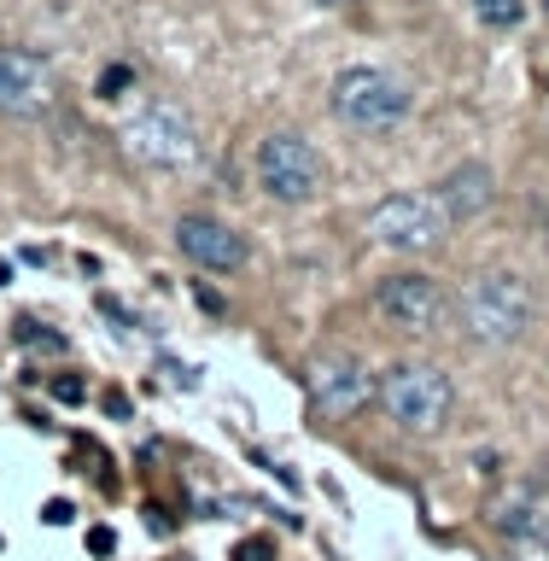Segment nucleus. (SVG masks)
<instances>
[{
	"label": "nucleus",
	"instance_id": "3",
	"mask_svg": "<svg viewBox=\"0 0 549 561\" xmlns=\"http://www.w3.org/2000/svg\"><path fill=\"white\" fill-rule=\"evenodd\" d=\"M333 117L351 123V129H363V135H380V129H398L403 117H410V82L392 77V70H380V65H351L333 77Z\"/></svg>",
	"mask_w": 549,
	"mask_h": 561
},
{
	"label": "nucleus",
	"instance_id": "14",
	"mask_svg": "<svg viewBox=\"0 0 549 561\" xmlns=\"http://www.w3.org/2000/svg\"><path fill=\"white\" fill-rule=\"evenodd\" d=\"M129 82H135V70L129 65H112L100 77V100H123V94H129Z\"/></svg>",
	"mask_w": 549,
	"mask_h": 561
},
{
	"label": "nucleus",
	"instance_id": "10",
	"mask_svg": "<svg viewBox=\"0 0 549 561\" xmlns=\"http://www.w3.org/2000/svg\"><path fill=\"white\" fill-rule=\"evenodd\" d=\"M175 245H182V257L199 263L205 275H235V270H245V257H252V245H245L240 228H228L222 217H205V210L175 217Z\"/></svg>",
	"mask_w": 549,
	"mask_h": 561
},
{
	"label": "nucleus",
	"instance_id": "9",
	"mask_svg": "<svg viewBox=\"0 0 549 561\" xmlns=\"http://www.w3.org/2000/svg\"><path fill=\"white\" fill-rule=\"evenodd\" d=\"M59 100V77L42 53L30 47H0V112L7 117H47Z\"/></svg>",
	"mask_w": 549,
	"mask_h": 561
},
{
	"label": "nucleus",
	"instance_id": "4",
	"mask_svg": "<svg viewBox=\"0 0 549 561\" xmlns=\"http://www.w3.org/2000/svg\"><path fill=\"white\" fill-rule=\"evenodd\" d=\"M368 234H375L386 252H438L450 234V217L433 193H386V199L368 210Z\"/></svg>",
	"mask_w": 549,
	"mask_h": 561
},
{
	"label": "nucleus",
	"instance_id": "13",
	"mask_svg": "<svg viewBox=\"0 0 549 561\" xmlns=\"http://www.w3.org/2000/svg\"><path fill=\"white\" fill-rule=\"evenodd\" d=\"M468 7H473V18H480L485 30H515L521 18H526L521 0H468Z\"/></svg>",
	"mask_w": 549,
	"mask_h": 561
},
{
	"label": "nucleus",
	"instance_id": "19",
	"mask_svg": "<svg viewBox=\"0 0 549 561\" xmlns=\"http://www.w3.org/2000/svg\"><path fill=\"white\" fill-rule=\"evenodd\" d=\"M316 7H351V0H316Z\"/></svg>",
	"mask_w": 549,
	"mask_h": 561
},
{
	"label": "nucleus",
	"instance_id": "12",
	"mask_svg": "<svg viewBox=\"0 0 549 561\" xmlns=\"http://www.w3.org/2000/svg\"><path fill=\"white\" fill-rule=\"evenodd\" d=\"M433 199L445 205V217H450V222H468V217H480V210L497 199V175H491L485 164H456L445 182H438Z\"/></svg>",
	"mask_w": 549,
	"mask_h": 561
},
{
	"label": "nucleus",
	"instance_id": "1",
	"mask_svg": "<svg viewBox=\"0 0 549 561\" xmlns=\"http://www.w3.org/2000/svg\"><path fill=\"white\" fill-rule=\"evenodd\" d=\"M450 310H456V322H462V333L473 345L508 351V345L526 340V328H533V316H538V298H533V280L515 275V270H480Z\"/></svg>",
	"mask_w": 549,
	"mask_h": 561
},
{
	"label": "nucleus",
	"instance_id": "7",
	"mask_svg": "<svg viewBox=\"0 0 549 561\" xmlns=\"http://www.w3.org/2000/svg\"><path fill=\"white\" fill-rule=\"evenodd\" d=\"M375 310H380L386 328L421 333V340H427V333H445V322H450V293L438 287L433 275L403 270V275H386L375 287Z\"/></svg>",
	"mask_w": 549,
	"mask_h": 561
},
{
	"label": "nucleus",
	"instance_id": "5",
	"mask_svg": "<svg viewBox=\"0 0 549 561\" xmlns=\"http://www.w3.org/2000/svg\"><path fill=\"white\" fill-rule=\"evenodd\" d=\"M123 147H129L147 170H187L199 158V129L182 105H140V112L123 123Z\"/></svg>",
	"mask_w": 549,
	"mask_h": 561
},
{
	"label": "nucleus",
	"instance_id": "16",
	"mask_svg": "<svg viewBox=\"0 0 549 561\" xmlns=\"http://www.w3.org/2000/svg\"><path fill=\"white\" fill-rule=\"evenodd\" d=\"M235 561H275V543L270 538H245L235 550Z\"/></svg>",
	"mask_w": 549,
	"mask_h": 561
},
{
	"label": "nucleus",
	"instance_id": "17",
	"mask_svg": "<svg viewBox=\"0 0 549 561\" xmlns=\"http://www.w3.org/2000/svg\"><path fill=\"white\" fill-rule=\"evenodd\" d=\"M88 550H94V556H112V550H117L112 526H94V533H88Z\"/></svg>",
	"mask_w": 549,
	"mask_h": 561
},
{
	"label": "nucleus",
	"instance_id": "18",
	"mask_svg": "<svg viewBox=\"0 0 549 561\" xmlns=\"http://www.w3.org/2000/svg\"><path fill=\"white\" fill-rule=\"evenodd\" d=\"M42 520H47V526H65V520H70V503H65V497H53V503L42 508Z\"/></svg>",
	"mask_w": 549,
	"mask_h": 561
},
{
	"label": "nucleus",
	"instance_id": "6",
	"mask_svg": "<svg viewBox=\"0 0 549 561\" xmlns=\"http://www.w3.org/2000/svg\"><path fill=\"white\" fill-rule=\"evenodd\" d=\"M258 187L270 193L275 205H305L322 193V158L305 135L275 129L258 140Z\"/></svg>",
	"mask_w": 549,
	"mask_h": 561
},
{
	"label": "nucleus",
	"instance_id": "2",
	"mask_svg": "<svg viewBox=\"0 0 549 561\" xmlns=\"http://www.w3.org/2000/svg\"><path fill=\"white\" fill-rule=\"evenodd\" d=\"M380 410L398 433H415V438H433L445 433V421L456 410V386L438 363H392L380 375Z\"/></svg>",
	"mask_w": 549,
	"mask_h": 561
},
{
	"label": "nucleus",
	"instance_id": "11",
	"mask_svg": "<svg viewBox=\"0 0 549 561\" xmlns=\"http://www.w3.org/2000/svg\"><path fill=\"white\" fill-rule=\"evenodd\" d=\"M375 392H380V380L368 375V363L345 357V351L316 357V368H310V398H316V410L333 415V421H351Z\"/></svg>",
	"mask_w": 549,
	"mask_h": 561
},
{
	"label": "nucleus",
	"instance_id": "8",
	"mask_svg": "<svg viewBox=\"0 0 549 561\" xmlns=\"http://www.w3.org/2000/svg\"><path fill=\"white\" fill-rule=\"evenodd\" d=\"M491 526H497V538L508 543L515 561H549V485L538 480L508 485L491 508Z\"/></svg>",
	"mask_w": 549,
	"mask_h": 561
},
{
	"label": "nucleus",
	"instance_id": "15",
	"mask_svg": "<svg viewBox=\"0 0 549 561\" xmlns=\"http://www.w3.org/2000/svg\"><path fill=\"white\" fill-rule=\"evenodd\" d=\"M53 398H59V403H82L88 386H82L77 375H59V380H53Z\"/></svg>",
	"mask_w": 549,
	"mask_h": 561
}]
</instances>
